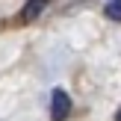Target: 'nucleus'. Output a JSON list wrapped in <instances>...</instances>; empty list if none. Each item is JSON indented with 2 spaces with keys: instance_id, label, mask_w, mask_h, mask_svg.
Instances as JSON below:
<instances>
[{
  "instance_id": "nucleus-1",
  "label": "nucleus",
  "mask_w": 121,
  "mask_h": 121,
  "mask_svg": "<svg viewBox=\"0 0 121 121\" xmlns=\"http://www.w3.org/2000/svg\"><path fill=\"white\" fill-rule=\"evenodd\" d=\"M68 115H71V98H68V92L53 89L50 92V118L53 121H65Z\"/></svg>"
},
{
  "instance_id": "nucleus-2",
  "label": "nucleus",
  "mask_w": 121,
  "mask_h": 121,
  "mask_svg": "<svg viewBox=\"0 0 121 121\" xmlns=\"http://www.w3.org/2000/svg\"><path fill=\"white\" fill-rule=\"evenodd\" d=\"M41 12H44V3H41V0H35V3L30 0V3L24 6L21 12H18V24H30V21H35Z\"/></svg>"
},
{
  "instance_id": "nucleus-3",
  "label": "nucleus",
  "mask_w": 121,
  "mask_h": 121,
  "mask_svg": "<svg viewBox=\"0 0 121 121\" xmlns=\"http://www.w3.org/2000/svg\"><path fill=\"white\" fill-rule=\"evenodd\" d=\"M104 15L109 18V21H121V0H115V3H106V6H104Z\"/></svg>"
},
{
  "instance_id": "nucleus-4",
  "label": "nucleus",
  "mask_w": 121,
  "mask_h": 121,
  "mask_svg": "<svg viewBox=\"0 0 121 121\" xmlns=\"http://www.w3.org/2000/svg\"><path fill=\"white\" fill-rule=\"evenodd\" d=\"M115 121H121V109H118V112H115Z\"/></svg>"
}]
</instances>
